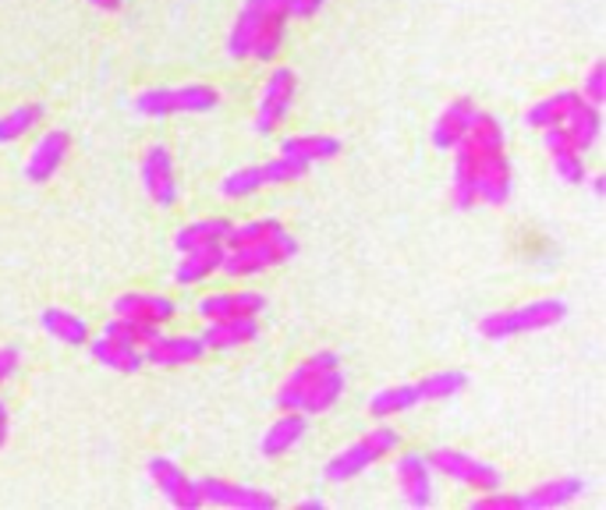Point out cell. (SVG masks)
I'll return each mask as SVG.
<instances>
[{
    "instance_id": "obj_1",
    "label": "cell",
    "mask_w": 606,
    "mask_h": 510,
    "mask_svg": "<svg viewBox=\"0 0 606 510\" xmlns=\"http://www.w3.org/2000/svg\"><path fill=\"white\" fill-rule=\"evenodd\" d=\"M510 159L507 149L478 146L472 135H465L454 146V202L458 210H472V206H504L510 199Z\"/></svg>"
},
{
    "instance_id": "obj_26",
    "label": "cell",
    "mask_w": 606,
    "mask_h": 510,
    "mask_svg": "<svg viewBox=\"0 0 606 510\" xmlns=\"http://www.w3.org/2000/svg\"><path fill=\"white\" fill-rule=\"evenodd\" d=\"M585 489L582 478H553V483H542L532 492H521L518 503L529 507V510H547V507H564L571 503L579 492Z\"/></svg>"
},
{
    "instance_id": "obj_5",
    "label": "cell",
    "mask_w": 606,
    "mask_h": 510,
    "mask_svg": "<svg viewBox=\"0 0 606 510\" xmlns=\"http://www.w3.org/2000/svg\"><path fill=\"white\" fill-rule=\"evenodd\" d=\"M306 174H309V164H301V159H291V156H280V159H269V164H255V167H242V170L228 174L220 191L228 199H242L260 188L291 185L298 178H306Z\"/></svg>"
},
{
    "instance_id": "obj_31",
    "label": "cell",
    "mask_w": 606,
    "mask_h": 510,
    "mask_svg": "<svg viewBox=\"0 0 606 510\" xmlns=\"http://www.w3.org/2000/svg\"><path fill=\"white\" fill-rule=\"evenodd\" d=\"M582 100V92H574V89H568V92H557V96H550V100H539L536 107H529V114H525V121H529L532 127H553V124H564V118H568V110Z\"/></svg>"
},
{
    "instance_id": "obj_21",
    "label": "cell",
    "mask_w": 606,
    "mask_h": 510,
    "mask_svg": "<svg viewBox=\"0 0 606 510\" xmlns=\"http://www.w3.org/2000/svg\"><path fill=\"white\" fill-rule=\"evenodd\" d=\"M306 429H309L306 411H284L280 419L266 429V436L260 440L263 457H284L301 436H306Z\"/></svg>"
},
{
    "instance_id": "obj_7",
    "label": "cell",
    "mask_w": 606,
    "mask_h": 510,
    "mask_svg": "<svg viewBox=\"0 0 606 510\" xmlns=\"http://www.w3.org/2000/svg\"><path fill=\"white\" fill-rule=\"evenodd\" d=\"M429 468H437L440 475L454 478V483H465L478 492H489V489H500V472L486 465V461H478L472 454H461V451H451V446H437L433 454H426Z\"/></svg>"
},
{
    "instance_id": "obj_39",
    "label": "cell",
    "mask_w": 606,
    "mask_h": 510,
    "mask_svg": "<svg viewBox=\"0 0 606 510\" xmlns=\"http://www.w3.org/2000/svg\"><path fill=\"white\" fill-rule=\"evenodd\" d=\"M542 146H547L550 156L557 153H579V146H574V138L564 124H553V127H542Z\"/></svg>"
},
{
    "instance_id": "obj_41",
    "label": "cell",
    "mask_w": 606,
    "mask_h": 510,
    "mask_svg": "<svg viewBox=\"0 0 606 510\" xmlns=\"http://www.w3.org/2000/svg\"><path fill=\"white\" fill-rule=\"evenodd\" d=\"M19 369V347L8 344V347H0V387L11 379V373Z\"/></svg>"
},
{
    "instance_id": "obj_22",
    "label": "cell",
    "mask_w": 606,
    "mask_h": 510,
    "mask_svg": "<svg viewBox=\"0 0 606 510\" xmlns=\"http://www.w3.org/2000/svg\"><path fill=\"white\" fill-rule=\"evenodd\" d=\"M266 8H269V0H245V8H242V14H238V22L231 29V40H228V54L234 60H245L252 54V40H255V32H260V25L266 19Z\"/></svg>"
},
{
    "instance_id": "obj_8",
    "label": "cell",
    "mask_w": 606,
    "mask_h": 510,
    "mask_svg": "<svg viewBox=\"0 0 606 510\" xmlns=\"http://www.w3.org/2000/svg\"><path fill=\"white\" fill-rule=\"evenodd\" d=\"M295 89H298V78H295L291 68H277L274 75L266 78L263 96H260V114H255V132L269 135L277 124H284V118L291 114Z\"/></svg>"
},
{
    "instance_id": "obj_40",
    "label": "cell",
    "mask_w": 606,
    "mask_h": 510,
    "mask_svg": "<svg viewBox=\"0 0 606 510\" xmlns=\"http://www.w3.org/2000/svg\"><path fill=\"white\" fill-rule=\"evenodd\" d=\"M475 510H515V507H521L518 503V497L515 492H500V489H489L486 497H478L475 503H472Z\"/></svg>"
},
{
    "instance_id": "obj_14",
    "label": "cell",
    "mask_w": 606,
    "mask_h": 510,
    "mask_svg": "<svg viewBox=\"0 0 606 510\" xmlns=\"http://www.w3.org/2000/svg\"><path fill=\"white\" fill-rule=\"evenodd\" d=\"M397 483H401L408 507H429L433 503V468H429L426 454L397 457Z\"/></svg>"
},
{
    "instance_id": "obj_2",
    "label": "cell",
    "mask_w": 606,
    "mask_h": 510,
    "mask_svg": "<svg viewBox=\"0 0 606 510\" xmlns=\"http://www.w3.org/2000/svg\"><path fill=\"white\" fill-rule=\"evenodd\" d=\"M397 446H401V433H397V429H390V425L370 429V433H365L359 443L344 446L341 454H333L327 461V468H323L327 483H351L355 475H362L370 465H376L379 457L394 454Z\"/></svg>"
},
{
    "instance_id": "obj_12",
    "label": "cell",
    "mask_w": 606,
    "mask_h": 510,
    "mask_svg": "<svg viewBox=\"0 0 606 510\" xmlns=\"http://www.w3.org/2000/svg\"><path fill=\"white\" fill-rule=\"evenodd\" d=\"M68 146H71V135L68 132H46L36 146H32L29 153V164H25V178L32 185H43V181H51L54 174L60 170V164L68 159Z\"/></svg>"
},
{
    "instance_id": "obj_11",
    "label": "cell",
    "mask_w": 606,
    "mask_h": 510,
    "mask_svg": "<svg viewBox=\"0 0 606 510\" xmlns=\"http://www.w3.org/2000/svg\"><path fill=\"white\" fill-rule=\"evenodd\" d=\"M150 478H153V486H159V492L174 503V507H188V510H196L202 507V497H199V486L191 483V478L174 465V461L167 457H150Z\"/></svg>"
},
{
    "instance_id": "obj_10",
    "label": "cell",
    "mask_w": 606,
    "mask_h": 510,
    "mask_svg": "<svg viewBox=\"0 0 606 510\" xmlns=\"http://www.w3.org/2000/svg\"><path fill=\"white\" fill-rule=\"evenodd\" d=\"M199 497L202 503L213 507H238V510H269L277 507V500L269 492L255 489V486H238V483H223V478H199Z\"/></svg>"
},
{
    "instance_id": "obj_36",
    "label": "cell",
    "mask_w": 606,
    "mask_h": 510,
    "mask_svg": "<svg viewBox=\"0 0 606 510\" xmlns=\"http://www.w3.org/2000/svg\"><path fill=\"white\" fill-rule=\"evenodd\" d=\"M284 231V223L274 220V217H263V220H252V223H242V228H231L228 231V248H242V245H260V242H269V237H277Z\"/></svg>"
},
{
    "instance_id": "obj_37",
    "label": "cell",
    "mask_w": 606,
    "mask_h": 510,
    "mask_svg": "<svg viewBox=\"0 0 606 510\" xmlns=\"http://www.w3.org/2000/svg\"><path fill=\"white\" fill-rule=\"evenodd\" d=\"M553 167H557V174H561V181H568V185H582L585 181L582 153H557L553 156Z\"/></svg>"
},
{
    "instance_id": "obj_44",
    "label": "cell",
    "mask_w": 606,
    "mask_h": 510,
    "mask_svg": "<svg viewBox=\"0 0 606 510\" xmlns=\"http://www.w3.org/2000/svg\"><path fill=\"white\" fill-rule=\"evenodd\" d=\"M92 8H103V11H118L121 8V0H89Z\"/></svg>"
},
{
    "instance_id": "obj_19",
    "label": "cell",
    "mask_w": 606,
    "mask_h": 510,
    "mask_svg": "<svg viewBox=\"0 0 606 510\" xmlns=\"http://www.w3.org/2000/svg\"><path fill=\"white\" fill-rule=\"evenodd\" d=\"M114 315H128V319H142V323L164 326L178 315V309H174V301L164 295H121V298H114Z\"/></svg>"
},
{
    "instance_id": "obj_45",
    "label": "cell",
    "mask_w": 606,
    "mask_h": 510,
    "mask_svg": "<svg viewBox=\"0 0 606 510\" xmlns=\"http://www.w3.org/2000/svg\"><path fill=\"white\" fill-rule=\"evenodd\" d=\"M593 191H596V196H606V178H603V174L593 181Z\"/></svg>"
},
{
    "instance_id": "obj_33",
    "label": "cell",
    "mask_w": 606,
    "mask_h": 510,
    "mask_svg": "<svg viewBox=\"0 0 606 510\" xmlns=\"http://www.w3.org/2000/svg\"><path fill=\"white\" fill-rule=\"evenodd\" d=\"M40 121H43V103H22V107L8 110V114H0V146L29 135Z\"/></svg>"
},
{
    "instance_id": "obj_38",
    "label": "cell",
    "mask_w": 606,
    "mask_h": 510,
    "mask_svg": "<svg viewBox=\"0 0 606 510\" xmlns=\"http://www.w3.org/2000/svg\"><path fill=\"white\" fill-rule=\"evenodd\" d=\"M582 100L593 103V107H599V103L606 100V64H603V60H596L593 71H588L585 89H582Z\"/></svg>"
},
{
    "instance_id": "obj_13",
    "label": "cell",
    "mask_w": 606,
    "mask_h": 510,
    "mask_svg": "<svg viewBox=\"0 0 606 510\" xmlns=\"http://www.w3.org/2000/svg\"><path fill=\"white\" fill-rule=\"evenodd\" d=\"M338 355L333 351H316L312 358H306L298 365V369L284 379V387L277 393V408L280 411H301V401H306V390H309V382L319 369H338Z\"/></svg>"
},
{
    "instance_id": "obj_16",
    "label": "cell",
    "mask_w": 606,
    "mask_h": 510,
    "mask_svg": "<svg viewBox=\"0 0 606 510\" xmlns=\"http://www.w3.org/2000/svg\"><path fill=\"white\" fill-rule=\"evenodd\" d=\"M206 347L213 351H228V347H242L249 341L260 337V319L255 315H238V319H206V330L199 333Z\"/></svg>"
},
{
    "instance_id": "obj_29",
    "label": "cell",
    "mask_w": 606,
    "mask_h": 510,
    "mask_svg": "<svg viewBox=\"0 0 606 510\" xmlns=\"http://www.w3.org/2000/svg\"><path fill=\"white\" fill-rule=\"evenodd\" d=\"M231 228H234V223L223 220V217L196 220V223H188L185 231H178V237H174V245H178V252L206 248V245H223V237H228Z\"/></svg>"
},
{
    "instance_id": "obj_43",
    "label": "cell",
    "mask_w": 606,
    "mask_h": 510,
    "mask_svg": "<svg viewBox=\"0 0 606 510\" xmlns=\"http://www.w3.org/2000/svg\"><path fill=\"white\" fill-rule=\"evenodd\" d=\"M4 440H8V408L0 404V446H4Z\"/></svg>"
},
{
    "instance_id": "obj_25",
    "label": "cell",
    "mask_w": 606,
    "mask_h": 510,
    "mask_svg": "<svg viewBox=\"0 0 606 510\" xmlns=\"http://www.w3.org/2000/svg\"><path fill=\"white\" fill-rule=\"evenodd\" d=\"M223 263V248L220 245H206V248H191L181 252V263L174 269V280L178 284H202L210 280Z\"/></svg>"
},
{
    "instance_id": "obj_4",
    "label": "cell",
    "mask_w": 606,
    "mask_h": 510,
    "mask_svg": "<svg viewBox=\"0 0 606 510\" xmlns=\"http://www.w3.org/2000/svg\"><path fill=\"white\" fill-rule=\"evenodd\" d=\"M220 103V92L213 86L191 82L181 89H146L135 96V110L142 118H174V114H202Z\"/></svg>"
},
{
    "instance_id": "obj_18",
    "label": "cell",
    "mask_w": 606,
    "mask_h": 510,
    "mask_svg": "<svg viewBox=\"0 0 606 510\" xmlns=\"http://www.w3.org/2000/svg\"><path fill=\"white\" fill-rule=\"evenodd\" d=\"M266 309V298L255 291H223L199 301L202 319H238V315H255L260 319Z\"/></svg>"
},
{
    "instance_id": "obj_30",
    "label": "cell",
    "mask_w": 606,
    "mask_h": 510,
    "mask_svg": "<svg viewBox=\"0 0 606 510\" xmlns=\"http://www.w3.org/2000/svg\"><path fill=\"white\" fill-rule=\"evenodd\" d=\"M341 153V138L333 135H291L280 142V156L301 159V164H312V159H330Z\"/></svg>"
},
{
    "instance_id": "obj_35",
    "label": "cell",
    "mask_w": 606,
    "mask_h": 510,
    "mask_svg": "<svg viewBox=\"0 0 606 510\" xmlns=\"http://www.w3.org/2000/svg\"><path fill=\"white\" fill-rule=\"evenodd\" d=\"M419 404V393H415V382H405V387H387L373 393L370 401V414L373 419H390V414H401L408 408Z\"/></svg>"
},
{
    "instance_id": "obj_3",
    "label": "cell",
    "mask_w": 606,
    "mask_h": 510,
    "mask_svg": "<svg viewBox=\"0 0 606 510\" xmlns=\"http://www.w3.org/2000/svg\"><path fill=\"white\" fill-rule=\"evenodd\" d=\"M568 315V306L561 298H547V301H529L521 309H507V312H493L483 315L478 333L486 341H504V337H518V333H532V330H547L557 326Z\"/></svg>"
},
{
    "instance_id": "obj_9",
    "label": "cell",
    "mask_w": 606,
    "mask_h": 510,
    "mask_svg": "<svg viewBox=\"0 0 606 510\" xmlns=\"http://www.w3.org/2000/svg\"><path fill=\"white\" fill-rule=\"evenodd\" d=\"M142 185H146V196L164 210L178 202V178H174V159L167 146H150L142 156Z\"/></svg>"
},
{
    "instance_id": "obj_15",
    "label": "cell",
    "mask_w": 606,
    "mask_h": 510,
    "mask_svg": "<svg viewBox=\"0 0 606 510\" xmlns=\"http://www.w3.org/2000/svg\"><path fill=\"white\" fill-rule=\"evenodd\" d=\"M206 351L210 347L202 344V337H164V333H159L156 341L142 347V362L170 369V365H188V362L206 358Z\"/></svg>"
},
{
    "instance_id": "obj_17",
    "label": "cell",
    "mask_w": 606,
    "mask_h": 510,
    "mask_svg": "<svg viewBox=\"0 0 606 510\" xmlns=\"http://www.w3.org/2000/svg\"><path fill=\"white\" fill-rule=\"evenodd\" d=\"M287 19H291V0H269L266 19H263L260 32H255L249 57H255V60H274L277 51H280V43H284Z\"/></svg>"
},
{
    "instance_id": "obj_23",
    "label": "cell",
    "mask_w": 606,
    "mask_h": 510,
    "mask_svg": "<svg viewBox=\"0 0 606 510\" xmlns=\"http://www.w3.org/2000/svg\"><path fill=\"white\" fill-rule=\"evenodd\" d=\"M89 344V355L100 362V365H107V369H114V373H124V376H132V373H139L142 365V351L139 347H128V344H121V341H114V337H96V341H86Z\"/></svg>"
},
{
    "instance_id": "obj_20",
    "label": "cell",
    "mask_w": 606,
    "mask_h": 510,
    "mask_svg": "<svg viewBox=\"0 0 606 510\" xmlns=\"http://www.w3.org/2000/svg\"><path fill=\"white\" fill-rule=\"evenodd\" d=\"M472 118H475V103H472V100H454V103H447L443 114H440L437 124H433V146H437V149H454L458 142L469 135Z\"/></svg>"
},
{
    "instance_id": "obj_24",
    "label": "cell",
    "mask_w": 606,
    "mask_h": 510,
    "mask_svg": "<svg viewBox=\"0 0 606 510\" xmlns=\"http://www.w3.org/2000/svg\"><path fill=\"white\" fill-rule=\"evenodd\" d=\"M341 393H344V376H341V365L338 369H319L309 382V390H306V401H301V411L306 414H323L330 411L333 404L341 401Z\"/></svg>"
},
{
    "instance_id": "obj_34",
    "label": "cell",
    "mask_w": 606,
    "mask_h": 510,
    "mask_svg": "<svg viewBox=\"0 0 606 510\" xmlns=\"http://www.w3.org/2000/svg\"><path fill=\"white\" fill-rule=\"evenodd\" d=\"M107 337H114L128 347H146L150 341L159 337V326L156 323H142V319H128V315H114L107 323Z\"/></svg>"
},
{
    "instance_id": "obj_27",
    "label": "cell",
    "mask_w": 606,
    "mask_h": 510,
    "mask_svg": "<svg viewBox=\"0 0 606 510\" xmlns=\"http://www.w3.org/2000/svg\"><path fill=\"white\" fill-rule=\"evenodd\" d=\"M564 127L571 132V138H574V146H579V153L593 149V146H596V138H599V132H603L599 107H593V103L579 100V103H574V107L568 110Z\"/></svg>"
},
{
    "instance_id": "obj_6",
    "label": "cell",
    "mask_w": 606,
    "mask_h": 510,
    "mask_svg": "<svg viewBox=\"0 0 606 510\" xmlns=\"http://www.w3.org/2000/svg\"><path fill=\"white\" fill-rule=\"evenodd\" d=\"M295 252H298V242L287 231H280L277 237H269V242L223 252L220 269L228 277H255V274H263V269H274L287 259H295Z\"/></svg>"
},
{
    "instance_id": "obj_28",
    "label": "cell",
    "mask_w": 606,
    "mask_h": 510,
    "mask_svg": "<svg viewBox=\"0 0 606 510\" xmlns=\"http://www.w3.org/2000/svg\"><path fill=\"white\" fill-rule=\"evenodd\" d=\"M40 323H43V330L51 333L54 341L68 344V347H82L89 341V323L82 315L68 312V309H46L40 315Z\"/></svg>"
},
{
    "instance_id": "obj_42",
    "label": "cell",
    "mask_w": 606,
    "mask_h": 510,
    "mask_svg": "<svg viewBox=\"0 0 606 510\" xmlns=\"http://www.w3.org/2000/svg\"><path fill=\"white\" fill-rule=\"evenodd\" d=\"M319 8H323V0H291V14H295V19H312Z\"/></svg>"
},
{
    "instance_id": "obj_46",
    "label": "cell",
    "mask_w": 606,
    "mask_h": 510,
    "mask_svg": "<svg viewBox=\"0 0 606 510\" xmlns=\"http://www.w3.org/2000/svg\"><path fill=\"white\" fill-rule=\"evenodd\" d=\"M319 507H327L323 500H306V503H301V510H319Z\"/></svg>"
},
{
    "instance_id": "obj_32",
    "label": "cell",
    "mask_w": 606,
    "mask_h": 510,
    "mask_svg": "<svg viewBox=\"0 0 606 510\" xmlns=\"http://www.w3.org/2000/svg\"><path fill=\"white\" fill-rule=\"evenodd\" d=\"M469 387V376L458 373V369H447V373H433L415 382V393H419V404L426 401H451L454 393H461Z\"/></svg>"
}]
</instances>
